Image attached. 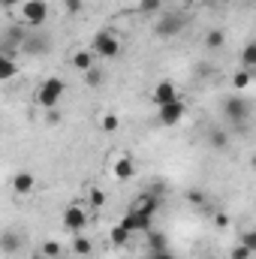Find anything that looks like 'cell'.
<instances>
[{"instance_id":"cell-21","label":"cell","mask_w":256,"mask_h":259,"mask_svg":"<svg viewBox=\"0 0 256 259\" xmlns=\"http://www.w3.org/2000/svg\"><path fill=\"white\" fill-rule=\"evenodd\" d=\"M241 69H256V42H247L241 49Z\"/></svg>"},{"instance_id":"cell-38","label":"cell","mask_w":256,"mask_h":259,"mask_svg":"<svg viewBox=\"0 0 256 259\" xmlns=\"http://www.w3.org/2000/svg\"><path fill=\"white\" fill-rule=\"evenodd\" d=\"M163 3H166V6H175V3H181V0H163Z\"/></svg>"},{"instance_id":"cell-8","label":"cell","mask_w":256,"mask_h":259,"mask_svg":"<svg viewBox=\"0 0 256 259\" xmlns=\"http://www.w3.org/2000/svg\"><path fill=\"white\" fill-rule=\"evenodd\" d=\"M160 112H157V118H160V124L163 127H175L181 118H184V112H187V103L178 97V100H172V103H166V106H157Z\"/></svg>"},{"instance_id":"cell-12","label":"cell","mask_w":256,"mask_h":259,"mask_svg":"<svg viewBox=\"0 0 256 259\" xmlns=\"http://www.w3.org/2000/svg\"><path fill=\"white\" fill-rule=\"evenodd\" d=\"M160 196H154L151 190H145V193L136 196V202L130 205V208H136V211H145V214H157V208H160Z\"/></svg>"},{"instance_id":"cell-14","label":"cell","mask_w":256,"mask_h":259,"mask_svg":"<svg viewBox=\"0 0 256 259\" xmlns=\"http://www.w3.org/2000/svg\"><path fill=\"white\" fill-rule=\"evenodd\" d=\"M112 172H115V178H118V181H130V178L136 175V163L130 160L127 154H121V157L112 163Z\"/></svg>"},{"instance_id":"cell-29","label":"cell","mask_w":256,"mask_h":259,"mask_svg":"<svg viewBox=\"0 0 256 259\" xmlns=\"http://www.w3.org/2000/svg\"><path fill=\"white\" fill-rule=\"evenodd\" d=\"M39 250H42L46 256H52V259H61V253H64V247H61L58 241H46V244H42Z\"/></svg>"},{"instance_id":"cell-27","label":"cell","mask_w":256,"mask_h":259,"mask_svg":"<svg viewBox=\"0 0 256 259\" xmlns=\"http://www.w3.org/2000/svg\"><path fill=\"white\" fill-rule=\"evenodd\" d=\"M84 84H88V88H100V84H103V69H97V66L88 69V72H84Z\"/></svg>"},{"instance_id":"cell-19","label":"cell","mask_w":256,"mask_h":259,"mask_svg":"<svg viewBox=\"0 0 256 259\" xmlns=\"http://www.w3.org/2000/svg\"><path fill=\"white\" fill-rule=\"evenodd\" d=\"M130 235H133V232H130V229H124V226L118 223V226H112V232H109V241H112L115 247H127V244H130Z\"/></svg>"},{"instance_id":"cell-15","label":"cell","mask_w":256,"mask_h":259,"mask_svg":"<svg viewBox=\"0 0 256 259\" xmlns=\"http://www.w3.org/2000/svg\"><path fill=\"white\" fill-rule=\"evenodd\" d=\"M145 250L148 253H157V250H169V238L157 229H148L145 232Z\"/></svg>"},{"instance_id":"cell-20","label":"cell","mask_w":256,"mask_h":259,"mask_svg":"<svg viewBox=\"0 0 256 259\" xmlns=\"http://www.w3.org/2000/svg\"><path fill=\"white\" fill-rule=\"evenodd\" d=\"M208 145L217 148V151H226V148H229V133H226V130H211V133H208Z\"/></svg>"},{"instance_id":"cell-33","label":"cell","mask_w":256,"mask_h":259,"mask_svg":"<svg viewBox=\"0 0 256 259\" xmlns=\"http://www.w3.org/2000/svg\"><path fill=\"white\" fill-rule=\"evenodd\" d=\"M145 259H175V253L172 250H157V253H148Z\"/></svg>"},{"instance_id":"cell-2","label":"cell","mask_w":256,"mask_h":259,"mask_svg":"<svg viewBox=\"0 0 256 259\" xmlns=\"http://www.w3.org/2000/svg\"><path fill=\"white\" fill-rule=\"evenodd\" d=\"M190 24V15L187 12H178V9H169V12H163L160 15V21L154 24V33L160 36V39H175V36H181L184 33V27Z\"/></svg>"},{"instance_id":"cell-7","label":"cell","mask_w":256,"mask_h":259,"mask_svg":"<svg viewBox=\"0 0 256 259\" xmlns=\"http://www.w3.org/2000/svg\"><path fill=\"white\" fill-rule=\"evenodd\" d=\"M121 226H124V229H130L133 235H136V232H148V229H154V214H145V211L130 208L127 214L121 217Z\"/></svg>"},{"instance_id":"cell-3","label":"cell","mask_w":256,"mask_h":259,"mask_svg":"<svg viewBox=\"0 0 256 259\" xmlns=\"http://www.w3.org/2000/svg\"><path fill=\"white\" fill-rule=\"evenodd\" d=\"M18 15H21V24L30 27V30H39L46 21H49V3L46 0H24L18 6Z\"/></svg>"},{"instance_id":"cell-24","label":"cell","mask_w":256,"mask_h":259,"mask_svg":"<svg viewBox=\"0 0 256 259\" xmlns=\"http://www.w3.org/2000/svg\"><path fill=\"white\" fill-rule=\"evenodd\" d=\"M88 205L100 211V208L106 205V190H100V187H91V190H88Z\"/></svg>"},{"instance_id":"cell-39","label":"cell","mask_w":256,"mask_h":259,"mask_svg":"<svg viewBox=\"0 0 256 259\" xmlns=\"http://www.w3.org/2000/svg\"><path fill=\"white\" fill-rule=\"evenodd\" d=\"M250 166H253V169H256V154H253V157H250Z\"/></svg>"},{"instance_id":"cell-6","label":"cell","mask_w":256,"mask_h":259,"mask_svg":"<svg viewBox=\"0 0 256 259\" xmlns=\"http://www.w3.org/2000/svg\"><path fill=\"white\" fill-rule=\"evenodd\" d=\"M49 52H52V36L49 33H39V30H27V39L21 46V55L39 58V55H49Z\"/></svg>"},{"instance_id":"cell-34","label":"cell","mask_w":256,"mask_h":259,"mask_svg":"<svg viewBox=\"0 0 256 259\" xmlns=\"http://www.w3.org/2000/svg\"><path fill=\"white\" fill-rule=\"evenodd\" d=\"M214 223H217V226H229V217H226V214H214Z\"/></svg>"},{"instance_id":"cell-32","label":"cell","mask_w":256,"mask_h":259,"mask_svg":"<svg viewBox=\"0 0 256 259\" xmlns=\"http://www.w3.org/2000/svg\"><path fill=\"white\" fill-rule=\"evenodd\" d=\"M81 6H84V0H64V9L69 15H75V12H81Z\"/></svg>"},{"instance_id":"cell-37","label":"cell","mask_w":256,"mask_h":259,"mask_svg":"<svg viewBox=\"0 0 256 259\" xmlns=\"http://www.w3.org/2000/svg\"><path fill=\"white\" fill-rule=\"evenodd\" d=\"M27 259H52V256H46L42 250H36V253H30V256H27Z\"/></svg>"},{"instance_id":"cell-16","label":"cell","mask_w":256,"mask_h":259,"mask_svg":"<svg viewBox=\"0 0 256 259\" xmlns=\"http://www.w3.org/2000/svg\"><path fill=\"white\" fill-rule=\"evenodd\" d=\"M33 187H36V178H33L30 172H18V175L12 178V190H15L18 196L33 193Z\"/></svg>"},{"instance_id":"cell-18","label":"cell","mask_w":256,"mask_h":259,"mask_svg":"<svg viewBox=\"0 0 256 259\" xmlns=\"http://www.w3.org/2000/svg\"><path fill=\"white\" fill-rule=\"evenodd\" d=\"M15 75H18L15 58H12V55H3V58H0V78H3V81H12Z\"/></svg>"},{"instance_id":"cell-5","label":"cell","mask_w":256,"mask_h":259,"mask_svg":"<svg viewBox=\"0 0 256 259\" xmlns=\"http://www.w3.org/2000/svg\"><path fill=\"white\" fill-rule=\"evenodd\" d=\"M94 52H97V58H103V61H115L121 52H124V42L115 36V30H100L97 36H94V46H91Z\"/></svg>"},{"instance_id":"cell-22","label":"cell","mask_w":256,"mask_h":259,"mask_svg":"<svg viewBox=\"0 0 256 259\" xmlns=\"http://www.w3.org/2000/svg\"><path fill=\"white\" fill-rule=\"evenodd\" d=\"M223 42H226V33H223V30H217V27H214V30H208V33H205V49H220Z\"/></svg>"},{"instance_id":"cell-13","label":"cell","mask_w":256,"mask_h":259,"mask_svg":"<svg viewBox=\"0 0 256 259\" xmlns=\"http://www.w3.org/2000/svg\"><path fill=\"white\" fill-rule=\"evenodd\" d=\"M0 247H3V253H6V256H15V253L24 247V238H21L15 229H6V232H3V238H0Z\"/></svg>"},{"instance_id":"cell-36","label":"cell","mask_w":256,"mask_h":259,"mask_svg":"<svg viewBox=\"0 0 256 259\" xmlns=\"http://www.w3.org/2000/svg\"><path fill=\"white\" fill-rule=\"evenodd\" d=\"M21 3H24V0H3L6 9H15V6H21Z\"/></svg>"},{"instance_id":"cell-4","label":"cell","mask_w":256,"mask_h":259,"mask_svg":"<svg viewBox=\"0 0 256 259\" xmlns=\"http://www.w3.org/2000/svg\"><path fill=\"white\" fill-rule=\"evenodd\" d=\"M64 94H66L64 78L52 75V78H46V81L39 84V91H36V103H39L42 109H58V103L64 100Z\"/></svg>"},{"instance_id":"cell-25","label":"cell","mask_w":256,"mask_h":259,"mask_svg":"<svg viewBox=\"0 0 256 259\" xmlns=\"http://www.w3.org/2000/svg\"><path fill=\"white\" fill-rule=\"evenodd\" d=\"M166 3L163 0H139V12L142 15H154V12H160Z\"/></svg>"},{"instance_id":"cell-11","label":"cell","mask_w":256,"mask_h":259,"mask_svg":"<svg viewBox=\"0 0 256 259\" xmlns=\"http://www.w3.org/2000/svg\"><path fill=\"white\" fill-rule=\"evenodd\" d=\"M69 66L78 69V72L94 69V66H97V52H94V49H75V52L69 55Z\"/></svg>"},{"instance_id":"cell-31","label":"cell","mask_w":256,"mask_h":259,"mask_svg":"<svg viewBox=\"0 0 256 259\" xmlns=\"http://www.w3.org/2000/svg\"><path fill=\"white\" fill-rule=\"evenodd\" d=\"M250 256H253V253H250L244 244H235V247H232V253H229V259H250Z\"/></svg>"},{"instance_id":"cell-9","label":"cell","mask_w":256,"mask_h":259,"mask_svg":"<svg viewBox=\"0 0 256 259\" xmlns=\"http://www.w3.org/2000/svg\"><path fill=\"white\" fill-rule=\"evenodd\" d=\"M151 100H154L157 106H166V103L178 100V88H175V81H172V78H160V81L154 84V91H151Z\"/></svg>"},{"instance_id":"cell-35","label":"cell","mask_w":256,"mask_h":259,"mask_svg":"<svg viewBox=\"0 0 256 259\" xmlns=\"http://www.w3.org/2000/svg\"><path fill=\"white\" fill-rule=\"evenodd\" d=\"M196 72H199V75H211V66H208V64H199V66H196Z\"/></svg>"},{"instance_id":"cell-23","label":"cell","mask_w":256,"mask_h":259,"mask_svg":"<svg viewBox=\"0 0 256 259\" xmlns=\"http://www.w3.org/2000/svg\"><path fill=\"white\" fill-rule=\"evenodd\" d=\"M250 81H253L250 69H238V72L232 75V88H235V91H244V88H250Z\"/></svg>"},{"instance_id":"cell-26","label":"cell","mask_w":256,"mask_h":259,"mask_svg":"<svg viewBox=\"0 0 256 259\" xmlns=\"http://www.w3.org/2000/svg\"><path fill=\"white\" fill-rule=\"evenodd\" d=\"M100 130H103V133L121 130V118H118V115H103V118H100Z\"/></svg>"},{"instance_id":"cell-17","label":"cell","mask_w":256,"mask_h":259,"mask_svg":"<svg viewBox=\"0 0 256 259\" xmlns=\"http://www.w3.org/2000/svg\"><path fill=\"white\" fill-rule=\"evenodd\" d=\"M69 250H72V256H91L94 244H91V238H84V235H72V244H69Z\"/></svg>"},{"instance_id":"cell-10","label":"cell","mask_w":256,"mask_h":259,"mask_svg":"<svg viewBox=\"0 0 256 259\" xmlns=\"http://www.w3.org/2000/svg\"><path fill=\"white\" fill-rule=\"evenodd\" d=\"M64 226L69 229V232L78 235V232L88 226V211H84L81 205H69V208L64 211Z\"/></svg>"},{"instance_id":"cell-1","label":"cell","mask_w":256,"mask_h":259,"mask_svg":"<svg viewBox=\"0 0 256 259\" xmlns=\"http://www.w3.org/2000/svg\"><path fill=\"white\" fill-rule=\"evenodd\" d=\"M223 118L232 124L235 133H247V121H250V103L244 97H226L223 100Z\"/></svg>"},{"instance_id":"cell-30","label":"cell","mask_w":256,"mask_h":259,"mask_svg":"<svg viewBox=\"0 0 256 259\" xmlns=\"http://www.w3.org/2000/svg\"><path fill=\"white\" fill-rule=\"evenodd\" d=\"M187 202H190V205H196V208H202L208 199H205V193H202V190H190V193H187Z\"/></svg>"},{"instance_id":"cell-28","label":"cell","mask_w":256,"mask_h":259,"mask_svg":"<svg viewBox=\"0 0 256 259\" xmlns=\"http://www.w3.org/2000/svg\"><path fill=\"white\" fill-rule=\"evenodd\" d=\"M238 244H244V247H247L250 253H256V229H253V226L241 232V241H238Z\"/></svg>"}]
</instances>
